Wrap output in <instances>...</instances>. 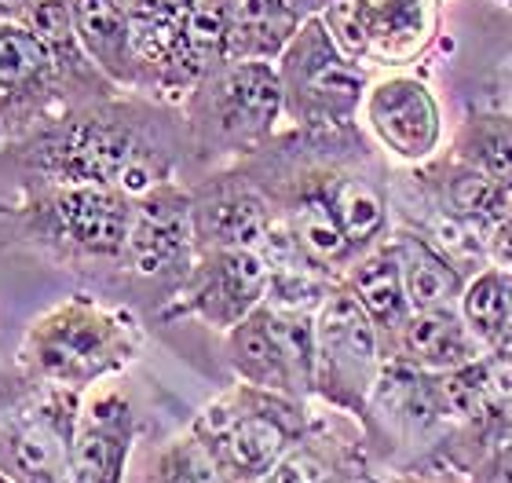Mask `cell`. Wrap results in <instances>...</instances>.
Here are the masks:
<instances>
[{"label":"cell","mask_w":512,"mask_h":483,"mask_svg":"<svg viewBox=\"0 0 512 483\" xmlns=\"http://www.w3.org/2000/svg\"><path fill=\"white\" fill-rule=\"evenodd\" d=\"M19 180L99 183L125 194H147L191 176V132L183 110L143 92L70 103L30 136L0 147Z\"/></svg>","instance_id":"6da1fadb"},{"label":"cell","mask_w":512,"mask_h":483,"mask_svg":"<svg viewBox=\"0 0 512 483\" xmlns=\"http://www.w3.org/2000/svg\"><path fill=\"white\" fill-rule=\"evenodd\" d=\"M132 205V194L99 183L19 180L15 198H0V253L103 286L125 249Z\"/></svg>","instance_id":"7a4b0ae2"},{"label":"cell","mask_w":512,"mask_h":483,"mask_svg":"<svg viewBox=\"0 0 512 483\" xmlns=\"http://www.w3.org/2000/svg\"><path fill=\"white\" fill-rule=\"evenodd\" d=\"M147 348V322L103 293H70L26 326L15 366L37 381L92 392L121 377Z\"/></svg>","instance_id":"3957f363"},{"label":"cell","mask_w":512,"mask_h":483,"mask_svg":"<svg viewBox=\"0 0 512 483\" xmlns=\"http://www.w3.org/2000/svg\"><path fill=\"white\" fill-rule=\"evenodd\" d=\"M191 132V176L224 169L256 154L286 129L275 63L224 59L180 103Z\"/></svg>","instance_id":"277c9868"},{"label":"cell","mask_w":512,"mask_h":483,"mask_svg":"<svg viewBox=\"0 0 512 483\" xmlns=\"http://www.w3.org/2000/svg\"><path fill=\"white\" fill-rule=\"evenodd\" d=\"M198 260L191 220V191L183 180L161 183L136 194L132 224L118 268L99 286L103 297L128 304L143 322H161L169 304L180 297L183 282Z\"/></svg>","instance_id":"5b68a950"},{"label":"cell","mask_w":512,"mask_h":483,"mask_svg":"<svg viewBox=\"0 0 512 483\" xmlns=\"http://www.w3.org/2000/svg\"><path fill=\"white\" fill-rule=\"evenodd\" d=\"M311 421V399L235 381L209 399L187 429L209 451L224 483H253L286 462L289 451L308 436Z\"/></svg>","instance_id":"8992f818"},{"label":"cell","mask_w":512,"mask_h":483,"mask_svg":"<svg viewBox=\"0 0 512 483\" xmlns=\"http://www.w3.org/2000/svg\"><path fill=\"white\" fill-rule=\"evenodd\" d=\"M85 396L0 370V473L11 483H70V451Z\"/></svg>","instance_id":"52a82bcc"},{"label":"cell","mask_w":512,"mask_h":483,"mask_svg":"<svg viewBox=\"0 0 512 483\" xmlns=\"http://www.w3.org/2000/svg\"><path fill=\"white\" fill-rule=\"evenodd\" d=\"M286 125L300 132L359 129L374 74L333 41L322 15L308 19L275 59Z\"/></svg>","instance_id":"ba28073f"},{"label":"cell","mask_w":512,"mask_h":483,"mask_svg":"<svg viewBox=\"0 0 512 483\" xmlns=\"http://www.w3.org/2000/svg\"><path fill=\"white\" fill-rule=\"evenodd\" d=\"M322 22L370 74L417 70L443 37L447 0H330Z\"/></svg>","instance_id":"9c48e42d"},{"label":"cell","mask_w":512,"mask_h":483,"mask_svg":"<svg viewBox=\"0 0 512 483\" xmlns=\"http://www.w3.org/2000/svg\"><path fill=\"white\" fill-rule=\"evenodd\" d=\"M384 359L388 355L377 326L337 282V290L315 312V403L341 410L366 429Z\"/></svg>","instance_id":"30bf717a"},{"label":"cell","mask_w":512,"mask_h":483,"mask_svg":"<svg viewBox=\"0 0 512 483\" xmlns=\"http://www.w3.org/2000/svg\"><path fill=\"white\" fill-rule=\"evenodd\" d=\"M224 363L235 381L315 403V312L264 301L224 333Z\"/></svg>","instance_id":"8fae6325"},{"label":"cell","mask_w":512,"mask_h":483,"mask_svg":"<svg viewBox=\"0 0 512 483\" xmlns=\"http://www.w3.org/2000/svg\"><path fill=\"white\" fill-rule=\"evenodd\" d=\"M363 132L392 169H417L447 151V110L436 85L417 70L374 74L363 99Z\"/></svg>","instance_id":"7c38bea8"},{"label":"cell","mask_w":512,"mask_h":483,"mask_svg":"<svg viewBox=\"0 0 512 483\" xmlns=\"http://www.w3.org/2000/svg\"><path fill=\"white\" fill-rule=\"evenodd\" d=\"M74 103L52 48L30 22H0V147Z\"/></svg>","instance_id":"4fadbf2b"},{"label":"cell","mask_w":512,"mask_h":483,"mask_svg":"<svg viewBox=\"0 0 512 483\" xmlns=\"http://www.w3.org/2000/svg\"><path fill=\"white\" fill-rule=\"evenodd\" d=\"M271 268L260 249H202L180 297L169 304L158 326L202 322L224 337L267 301Z\"/></svg>","instance_id":"5bb4252c"},{"label":"cell","mask_w":512,"mask_h":483,"mask_svg":"<svg viewBox=\"0 0 512 483\" xmlns=\"http://www.w3.org/2000/svg\"><path fill=\"white\" fill-rule=\"evenodd\" d=\"M187 191H191L198 253L202 249H264L278 224L267 194L238 165L194 176Z\"/></svg>","instance_id":"9a60e30c"},{"label":"cell","mask_w":512,"mask_h":483,"mask_svg":"<svg viewBox=\"0 0 512 483\" xmlns=\"http://www.w3.org/2000/svg\"><path fill=\"white\" fill-rule=\"evenodd\" d=\"M253 483H384L363 425L341 410H315L308 436L278 469Z\"/></svg>","instance_id":"2e32d148"},{"label":"cell","mask_w":512,"mask_h":483,"mask_svg":"<svg viewBox=\"0 0 512 483\" xmlns=\"http://www.w3.org/2000/svg\"><path fill=\"white\" fill-rule=\"evenodd\" d=\"M139 440V418L128 392L99 385L85 392L70 451V483H125Z\"/></svg>","instance_id":"e0dca14e"},{"label":"cell","mask_w":512,"mask_h":483,"mask_svg":"<svg viewBox=\"0 0 512 483\" xmlns=\"http://www.w3.org/2000/svg\"><path fill=\"white\" fill-rule=\"evenodd\" d=\"M392 246L403 271V286L414 312H458L461 293L469 286V271L439 246L436 238H428L421 227L399 224L392 227Z\"/></svg>","instance_id":"ac0fdd59"},{"label":"cell","mask_w":512,"mask_h":483,"mask_svg":"<svg viewBox=\"0 0 512 483\" xmlns=\"http://www.w3.org/2000/svg\"><path fill=\"white\" fill-rule=\"evenodd\" d=\"M341 286L352 293V301L370 315V322L381 333L384 355H392V344L399 330L410 319V297L403 286V271H399V257H395L392 235L384 238L381 246L366 249L363 257H355L341 275Z\"/></svg>","instance_id":"d6986e66"},{"label":"cell","mask_w":512,"mask_h":483,"mask_svg":"<svg viewBox=\"0 0 512 483\" xmlns=\"http://www.w3.org/2000/svg\"><path fill=\"white\" fill-rule=\"evenodd\" d=\"M330 0H231L227 59L275 63L300 26L322 15Z\"/></svg>","instance_id":"ffe728a7"},{"label":"cell","mask_w":512,"mask_h":483,"mask_svg":"<svg viewBox=\"0 0 512 483\" xmlns=\"http://www.w3.org/2000/svg\"><path fill=\"white\" fill-rule=\"evenodd\" d=\"M480 355H487V348L461 312H410L388 359H403L428 374H450L476 363Z\"/></svg>","instance_id":"44dd1931"},{"label":"cell","mask_w":512,"mask_h":483,"mask_svg":"<svg viewBox=\"0 0 512 483\" xmlns=\"http://www.w3.org/2000/svg\"><path fill=\"white\" fill-rule=\"evenodd\" d=\"M77 37L92 63L125 92H136V37L125 0H70Z\"/></svg>","instance_id":"7402d4cb"},{"label":"cell","mask_w":512,"mask_h":483,"mask_svg":"<svg viewBox=\"0 0 512 483\" xmlns=\"http://www.w3.org/2000/svg\"><path fill=\"white\" fill-rule=\"evenodd\" d=\"M447 154L512 194V110H469L450 132Z\"/></svg>","instance_id":"603a6c76"},{"label":"cell","mask_w":512,"mask_h":483,"mask_svg":"<svg viewBox=\"0 0 512 483\" xmlns=\"http://www.w3.org/2000/svg\"><path fill=\"white\" fill-rule=\"evenodd\" d=\"M461 319L483 341L487 352H502L512 344V271L487 264L469 279L461 293Z\"/></svg>","instance_id":"cb8c5ba5"},{"label":"cell","mask_w":512,"mask_h":483,"mask_svg":"<svg viewBox=\"0 0 512 483\" xmlns=\"http://www.w3.org/2000/svg\"><path fill=\"white\" fill-rule=\"evenodd\" d=\"M139 483H224V476L209 458V451L198 443V436L183 429L180 436L165 440L150 454Z\"/></svg>","instance_id":"d4e9b609"},{"label":"cell","mask_w":512,"mask_h":483,"mask_svg":"<svg viewBox=\"0 0 512 483\" xmlns=\"http://www.w3.org/2000/svg\"><path fill=\"white\" fill-rule=\"evenodd\" d=\"M465 483H512V440H498L461 465Z\"/></svg>","instance_id":"484cf974"},{"label":"cell","mask_w":512,"mask_h":483,"mask_svg":"<svg viewBox=\"0 0 512 483\" xmlns=\"http://www.w3.org/2000/svg\"><path fill=\"white\" fill-rule=\"evenodd\" d=\"M487 264L512 271V205L505 209V216L491 227L487 235Z\"/></svg>","instance_id":"4316f807"},{"label":"cell","mask_w":512,"mask_h":483,"mask_svg":"<svg viewBox=\"0 0 512 483\" xmlns=\"http://www.w3.org/2000/svg\"><path fill=\"white\" fill-rule=\"evenodd\" d=\"M395 483H465L458 473H443V469H417V473H399Z\"/></svg>","instance_id":"83f0119b"},{"label":"cell","mask_w":512,"mask_h":483,"mask_svg":"<svg viewBox=\"0 0 512 483\" xmlns=\"http://www.w3.org/2000/svg\"><path fill=\"white\" fill-rule=\"evenodd\" d=\"M41 0H0V22H26Z\"/></svg>","instance_id":"f1b7e54d"},{"label":"cell","mask_w":512,"mask_h":483,"mask_svg":"<svg viewBox=\"0 0 512 483\" xmlns=\"http://www.w3.org/2000/svg\"><path fill=\"white\" fill-rule=\"evenodd\" d=\"M494 4H505V8H512V0H494Z\"/></svg>","instance_id":"f546056e"},{"label":"cell","mask_w":512,"mask_h":483,"mask_svg":"<svg viewBox=\"0 0 512 483\" xmlns=\"http://www.w3.org/2000/svg\"><path fill=\"white\" fill-rule=\"evenodd\" d=\"M0 483H11V480H8V476H4V473H0Z\"/></svg>","instance_id":"4dcf8cb0"}]
</instances>
